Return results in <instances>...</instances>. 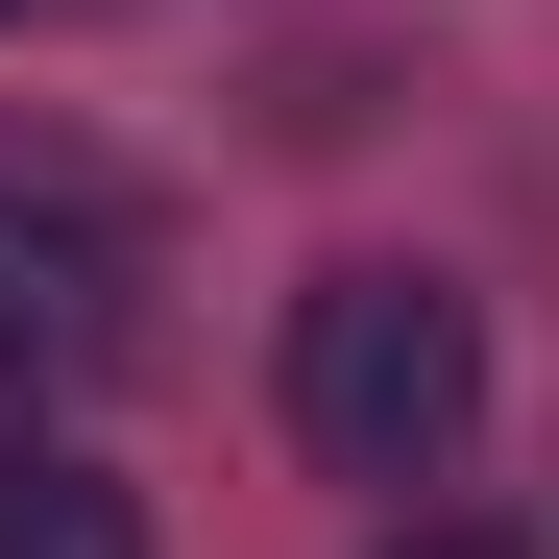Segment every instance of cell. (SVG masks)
Masks as SVG:
<instances>
[{
	"mask_svg": "<svg viewBox=\"0 0 559 559\" xmlns=\"http://www.w3.org/2000/svg\"><path fill=\"white\" fill-rule=\"evenodd\" d=\"M0 25H25V0H0Z\"/></svg>",
	"mask_w": 559,
	"mask_h": 559,
	"instance_id": "obj_5",
	"label": "cell"
},
{
	"mask_svg": "<svg viewBox=\"0 0 559 559\" xmlns=\"http://www.w3.org/2000/svg\"><path fill=\"white\" fill-rule=\"evenodd\" d=\"M122 293H146V195H122V170H73V146H0V317L98 341Z\"/></svg>",
	"mask_w": 559,
	"mask_h": 559,
	"instance_id": "obj_2",
	"label": "cell"
},
{
	"mask_svg": "<svg viewBox=\"0 0 559 559\" xmlns=\"http://www.w3.org/2000/svg\"><path fill=\"white\" fill-rule=\"evenodd\" d=\"M390 559H511V535H487V511H414V535H390Z\"/></svg>",
	"mask_w": 559,
	"mask_h": 559,
	"instance_id": "obj_4",
	"label": "cell"
},
{
	"mask_svg": "<svg viewBox=\"0 0 559 559\" xmlns=\"http://www.w3.org/2000/svg\"><path fill=\"white\" fill-rule=\"evenodd\" d=\"M0 559H146V511H122L73 438H0Z\"/></svg>",
	"mask_w": 559,
	"mask_h": 559,
	"instance_id": "obj_3",
	"label": "cell"
},
{
	"mask_svg": "<svg viewBox=\"0 0 559 559\" xmlns=\"http://www.w3.org/2000/svg\"><path fill=\"white\" fill-rule=\"evenodd\" d=\"M293 438L341 487H462V438H487V317H462L438 267H317L293 293Z\"/></svg>",
	"mask_w": 559,
	"mask_h": 559,
	"instance_id": "obj_1",
	"label": "cell"
}]
</instances>
